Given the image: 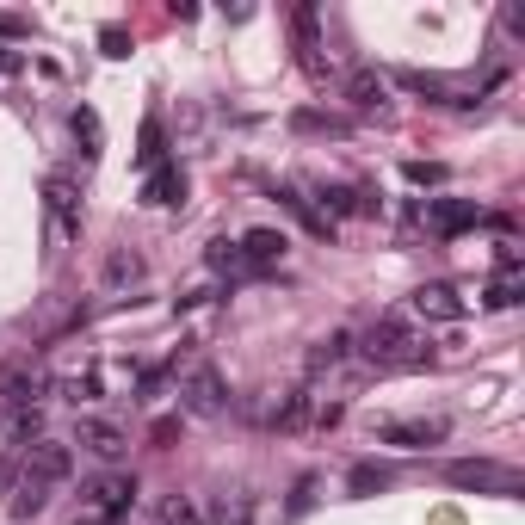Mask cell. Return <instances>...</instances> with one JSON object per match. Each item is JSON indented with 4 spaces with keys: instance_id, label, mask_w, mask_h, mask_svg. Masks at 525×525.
<instances>
[{
    "instance_id": "28",
    "label": "cell",
    "mask_w": 525,
    "mask_h": 525,
    "mask_svg": "<svg viewBox=\"0 0 525 525\" xmlns=\"http://www.w3.org/2000/svg\"><path fill=\"white\" fill-rule=\"evenodd\" d=\"M402 173H408L414 186H439V180H445V167H439V161H408Z\"/></svg>"
},
{
    "instance_id": "15",
    "label": "cell",
    "mask_w": 525,
    "mask_h": 525,
    "mask_svg": "<svg viewBox=\"0 0 525 525\" xmlns=\"http://www.w3.org/2000/svg\"><path fill=\"white\" fill-rule=\"evenodd\" d=\"M278 198H285V210H291V217H297L309 235H334V223H328V217H322V210H315V204H309L297 186H278Z\"/></svg>"
},
{
    "instance_id": "6",
    "label": "cell",
    "mask_w": 525,
    "mask_h": 525,
    "mask_svg": "<svg viewBox=\"0 0 525 525\" xmlns=\"http://www.w3.org/2000/svg\"><path fill=\"white\" fill-rule=\"evenodd\" d=\"M44 198H50L56 235L75 241V235H81V192H75V180H68V173H50V180H44Z\"/></svg>"
},
{
    "instance_id": "31",
    "label": "cell",
    "mask_w": 525,
    "mask_h": 525,
    "mask_svg": "<svg viewBox=\"0 0 525 525\" xmlns=\"http://www.w3.org/2000/svg\"><path fill=\"white\" fill-rule=\"evenodd\" d=\"M210 266H241V254H235V241H210V254H204Z\"/></svg>"
},
{
    "instance_id": "17",
    "label": "cell",
    "mask_w": 525,
    "mask_h": 525,
    "mask_svg": "<svg viewBox=\"0 0 525 525\" xmlns=\"http://www.w3.org/2000/svg\"><path fill=\"white\" fill-rule=\"evenodd\" d=\"M346 359H353V334H346V328H334L328 340H315L309 371H328V365H346Z\"/></svg>"
},
{
    "instance_id": "16",
    "label": "cell",
    "mask_w": 525,
    "mask_h": 525,
    "mask_svg": "<svg viewBox=\"0 0 525 525\" xmlns=\"http://www.w3.org/2000/svg\"><path fill=\"white\" fill-rule=\"evenodd\" d=\"M383 93H390V87H383V75H371V68H359V75L346 81V99H353V112H377Z\"/></svg>"
},
{
    "instance_id": "9",
    "label": "cell",
    "mask_w": 525,
    "mask_h": 525,
    "mask_svg": "<svg viewBox=\"0 0 525 525\" xmlns=\"http://www.w3.org/2000/svg\"><path fill=\"white\" fill-rule=\"evenodd\" d=\"M44 390H50V383H44L38 365H7V371H0V402H7L13 414H19V408H38Z\"/></svg>"
},
{
    "instance_id": "12",
    "label": "cell",
    "mask_w": 525,
    "mask_h": 525,
    "mask_svg": "<svg viewBox=\"0 0 525 525\" xmlns=\"http://www.w3.org/2000/svg\"><path fill=\"white\" fill-rule=\"evenodd\" d=\"M285 248H291V241L278 235V229H248V235L235 241V254H241V266H254V272L278 266V260H285Z\"/></svg>"
},
{
    "instance_id": "13",
    "label": "cell",
    "mask_w": 525,
    "mask_h": 525,
    "mask_svg": "<svg viewBox=\"0 0 525 525\" xmlns=\"http://www.w3.org/2000/svg\"><path fill=\"white\" fill-rule=\"evenodd\" d=\"M186 198V173L173 167V161H161L149 180H143V204H155V210H167V204H180Z\"/></svg>"
},
{
    "instance_id": "30",
    "label": "cell",
    "mask_w": 525,
    "mask_h": 525,
    "mask_svg": "<svg viewBox=\"0 0 525 525\" xmlns=\"http://www.w3.org/2000/svg\"><path fill=\"white\" fill-rule=\"evenodd\" d=\"M402 87H414V93H427V99H439V105H445V87H439L433 75H414V68H408V75H402Z\"/></svg>"
},
{
    "instance_id": "23",
    "label": "cell",
    "mask_w": 525,
    "mask_h": 525,
    "mask_svg": "<svg viewBox=\"0 0 525 525\" xmlns=\"http://www.w3.org/2000/svg\"><path fill=\"white\" fill-rule=\"evenodd\" d=\"M482 303H488V309H519V303H525V291H519V278H495V285L482 291Z\"/></svg>"
},
{
    "instance_id": "5",
    "label": "cell",
    "mask_w": 525,
    "mask_h": 525,
    "mask_svg": "<svg viewBox=\"0 0 525 525\" xmlns=\"http://www.w3.org/2000/svg\"><path fill=\"white\" fill-rule=\"evenodd\" d=\"M451 427L439 414H420V420H377V445H402V451H427L439 445Z\"/></svg>"
},
{
    "instance_id": "21",
    "label": "cell",
    "mask_w": 525,
    "mask_h": 525,
    "mask_svg": "<svg viewBox=\"0 0 525 525\" xmlns=\"http://www.w3.org/2000/svg\"><path fill=\"white\" fill-rule=\"evenodd\" d=\"M7 439H13L19 451H31V445L44 439V414H38V408H19V414H13V427H7Z\"/></svg>"
},
{
    "instance_id": "32",
    "label": "cell",
    "mask_w": 525,
    "mask_h": 525,
    "mask_svg": "<svg viewBox=\"0 0 525 525\" xmlns=\"http://www.w3.org/2000/svg\"><path fill=\"white\" fill-rule=\"evenodd\" d=\"M25 31H31V25H25L19 13H0V38H25Z\"/></svg>"
},
{
    "instance_id": "7",
    "label": "cell",
    "mask_w": 525,
    "mask_h": 525,
    "mask_svg": "<svg viewBox=\"0 0 525 525\" xmlns=\"http://www.w3.org/2000/svg\"><path fill=\"white\" fill-rule=\"evenodd\" d=\"M291 31H297V62H303V75L322 87V81H328V56H322V31H315V7H297V13H291Z\"/></svg>"
},
{
    "instance_id": "8",
    "label": "cell",
    "mask_w": 525,
    "mask_h": 525,
    "mask_svg": "<svg viewBox=\"0 0 525 525\" xmlns=\"http://www.w3.org/2000/svg\"><path fill=\"white\" fill-rule=\"evenodd\" d=\"M68 470H75V451H68V445H56V439H38V445L25 451V476H38L44 488L68 482Z\"/></svg>"
},
{
    "instance_id": "4",
    "label": "cell",
    "mask_w": 525,
    "mask_h": 525,
    "mask_svg": "<svg viewBox=\"0 0 525 525\" xmlns=\"http://www.w3.org/2000/svg\"><path fill=\"white\" fill-rule=\"evenodd\" d=\"M451 488H495V495H519V470L507 464H488V458H458L445 470Z\"/></svg>"
},
{
    "instance_id": "18",
    "label": "cell",
    "mask_w": 525,
    "mask_h": 525,
    "mask_svg": "<svg viewBox=\"0 0 525 525\" xmlns=\"http://www.w3.org/2000/svg\"><path fill=\"white\" fill-rule=\"evenodd\" d=\"M105 291H124V285H136V278H143V254H130V248H118L112 260H105Z\"/></svg>"
},
{
    "instance_id": "29",
    "label": "cell",
    "mask_w": 525,
    "mask_h": 525,
    "mask_svg": "<svg viewBox=\"0 0 525 525\" xmlns=\"http://www.w3.org/2000/svg\"><path fill=\"white\" fill-rule=\"evenodd\" d=\"M383 482H390V470H377V464H359V470H353V488H359V495H371V488H383Z\"/></svg>"
},
{
    "instance_id": "25",
    "label": "cell",
    "mask_w": 525,
    "mask_h": 525,
    "mask_svg": "<svg viewBox=\"0 0 525 525\" xmlns=\"http://www.w3.org/2000/svg\"><path fill=\"white\" fill-rule=\"evenodd\" d=\"M99 50L112 56V62H124V56H130V31H124V25H99Z\"/></svg>"
},
{
    "instance_id": "2",
    "label": "cell",
    "mask_w": 525,
    "mask_h": 525,
    "mask_svg": "<svg viewBox=\"0 0 525 525\" xmlns=\"http://www.w3.org/2000/svg\"><path fill=\"white\" fill-rule=\"evenodd\" d=\"M180 408L198 414V420H210V414H223V408H229L223 371L210 365V359H192V365H186V377H180Z\"/></svg>"
},
{
    "instance_id": "26",
    "label": "cell",
    "mask_w": 525,
    "mask_h": 525,
    "mask_svg": "<svg viewBox=\"0 0 525 525\" xmlns=\"http://www.w3.org/2000/svg\"><path fill=\"white\" fill-rule=\"evenodd\" d=\"M161 525H204V519H198V507H192V501H180V495H173V501L161 507Z\"/></svg>"
},
{
    "instance_id": "3",
    "label": "cell",
    "mask_w": 525,
    "mask_h": 525,
    "mask_svg": "<svg viewBox=\"0 0 525 525\" xmlns=\"http://www.w3.org/2000/svg\"><path fill=\"white\" fill-rule=\"evenodd\" d=\"M81 501H87V513L93 519H124L130 507H136V476H93L87 488H81Z\"/></svg>"
},
{
    "instance_id": "27",
    "label": "cell",
    "mask_w": 525,
    "mask_h": 525,
    "mask_svg": "<svg viewBox=\"0 0 525 525\" xmlns=\"http://www.w3.org/2000/svg\"><path fill=\"white\" fill-rule=\"evenodd\" d=\"M303 414H309V396L297 390V396H285V408H278V414H272V427H297V420H303Z\"/></svg>"
},
{
    "instance_id": "35",
    "label": "cell",
    "mask_w": 525,
    "mask_h": 525,
    "mask_svg": "<svg viewBox=\"0 0 525 525\" xmlns=\"http://www.w3.org/2000/svg\"><path fill=\"white\" fill-rule=\"evenodd\" d=\"M13 68H19V56H13V50H0V75H13Z\"/></svg>"
},
{
    "instance_id": "1",
    "label": "cell",
    "mask_w": 525,
    "mask_h": 525,
    "mask_svg": "<svg viewBox=\"0 0 525 525\" xmlns=\"http://www.w3.org/2000/svg\"><path fill=\"white\" fill-rule=\"evenodd\" d=\"M365 359H371L377 371H420L433 353H427V340H420L402 315H383V322L365 334Z\"/></svg>"
},
{
    "instance_id": "34",
    "label": "cell",
    "mask_w": 525,
    "mask_h": 525,
    "mask_svg": "<svg viewBox=\"0 0 525 525\" xmlns=\"http://www.w3.org/2000/svg\"><path fill=\"white\" fill-rule=\"evenodd\" d=\"M507 31H513V38H525V7H519V0L507 7Z\"/></svg>"
},
{
    "instance_id": "19",
    "label": "cell",
    "mask_w": 525,
    "mask_h": 525,
    "mask_svg": "<svg viewBox=\"0 0 525 525\" xmlns=\"http://www.w3.org/2000/svg\"><path fill=\"white\" fill-rule=\"evenodd\" d=\"M50 507V488L38 482V476H19V488H13V519H38Z\"/></svg>"
},
{
    "instance_id": "20",
    "label": "cell",
    "mask_w": 525,
    "mask_h": 525,
    "mask_svg": "<svg viewBox=\"0 0 525 525\" xmlns=\"http://www.w3.org/2000/svg\"><path fill=\"white\" fill-rule=\"evenodd\" d=\"M291 130L297 136H346V118H328V112H309L303 105V112H291Z\"/></svg>"
},
{
    "instance_id": "14",
    "label": "cell",
    "mask_w": 525,
    "mask_h": 525,
    "mask_svg": "<svg viewBox=\"0 0 525 525\" xmlns=\"http://www.w3.org/2000/svg\"><path fill=\"white\" fill-rule=\"evenodd\" d=\"M414 309L433 315V322H458V315H464V297L451 291V285H420V291H414Z\"/></svg>"
},
{
    "instance_id": "11",
    "label": "cell",
    "mask_w": 525,
    "mask_h": 525,
    "mask_svg": "<svg viewBox=\"0 0 525 525\" xmlns=\"http://www.w3.org/2000/svg\"><path fill=\"white\" fill-rule=\"evenodd\" d=\"M427 223H433V235H464V229L482 223V204H470V198H433Z\"/></svg>"
},
{
    "instance_id": "24",
    "label": "cell",
    "mask_w": 525,
    "mask_h": 525,
    "mask_svg": "<svg viewBox=\"0 0 525 525\" xmlns=\"http://www.w3.org/2000/svg\"><path fill=\"white\" fill-rule=\"evenodd\" d=\"M75 136H81V143H87L81 155L93 161V155H99V112H93V105H81V112H75Z\"/></svg>"
},
{
    "instance_id": "33",
    "label": "cell",
    "mask_w": 525,
    "mask_h": 525,
    "mask_svg": "<svg viewBox=\"0 0 525 525\" xmlns=\"http://www.w3.org/2000/svg\"><path fill=\"white\" fill-rule=\"evenodd\" d=\"M149 439H155V445H173V439H180V420H155Z\"/></svg>"
},
{
    "instance_id": "10",
    "label": "cell",
    "mask_w": 525,
    "mask_h": 525,
    "mask_svg": "<svg viewBox=\"0 0 525 525\" xmlns=\"http://www.w3.org/2000/svg\"><path fill=\"white\" fill-rule=\"evenodd\" d=\"M75 445H87L93 458H124V427L105 414H81L75 420Z\"/></svg>"
},
{
    "instance_id": "22",
    "label": "cell",
    "mask_w": 525,
    "mask_h": 525,
    "mask_svg": "<svg viewBox=\"0 0 525 525\" xmlns=\"http://www.w3.org/2000/svg\"><path fill=\"white\" fill-rule=\"evenodd\" d=\"M161 161H167V136H161V118H149V124H143V149H136V167L155 173Z\"/></svg>"
}]
</instances>
